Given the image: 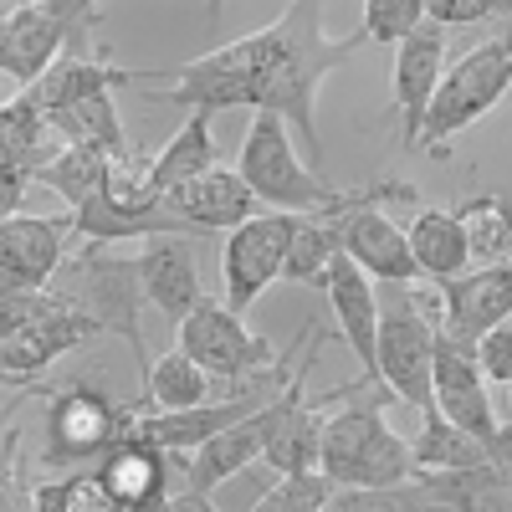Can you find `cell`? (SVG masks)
I'll use <instances>...</instances> for the list:
<instances>
[{
  "mask_svg": "<svg viewBox=\"0 0 512 512\" xmlns=\"http://www.w3.org/2000/svg\"><path fill=\"white\" fill-rule=\"evenodd\" d=\"M251 47H256V113H277L282 123H297L308 154L323 159L318 149V123H313V98L323 88V77L338 72L359 47H364V31L344 36V41H328L323 36V6L318 0H292L282 6V16L262 31H251Z\"/></svg>",
  "mask_w": 512,
  "mask_h": 512,
  "instance_id": "obj_1",
  "label": "cell"
},
{
  "mask_svg": "<svg viewBox=\"0 0 512 512\" xmlns=\"http://www.w3.org/2000/svg\"><path fill=\"white\" fill-rule=\"evenodd\" d=\"M236 175L246 180V190L256 195L262 210H282V216H333L344 221L354 210H369L379 200H415V185L405 180H369L359 190H338L328 185L313 164L297 159L292 134L277 113H256L241 154H236Z\"/></svg>",
  "mask_w": 512,
  "mask_h": 512,
  "instance_id": "obj_2",
  "label": "cell"
},
{
  "mask_svg": "<svg viewBox=\"0 0 512 512\" xmlns=\"http://www.w3.org/2000/svg\"><path fill=\"white\" fill-rule=\"evenodd\" d=\"M390 405H400L390 390H369L364 400H354L344 410L338 405L328 410L318 472L333 487H400V482H415L410 441L384 420Z\"/></svg>",
  "mask_w": 512,
  "mask_h": 512,
  "instance_id": "obj_3",
  "label": "cell"
},
{
  "mask_svg": "<svg viewBox=\"0 0 512 512\" xmlns=\"http://www.w3.org/2000/svg\"><path fill=\"white\" fill-rule=\"evenodd\" d=\"M98 338V323L77 313L62 292H0V384L11 390H36V379L57 359L88 349Z\"/></svg>",
  "mask_w": 512,
  "mask_h": 512,
  "instance_id": "obj_4",
  "label": "cell"
},
{
  "mask_svg": "<svg viewBox=\"0 0 512 512\" xmlns=\"http://www.w3.org/2000/svg\"><path fill=\"white\" fill-rule=\"evenodd\" d=\"M41 400H47V456H41V466H52V472L88 466V461L98 466L113 446L128 441V425L144 415L134 400L113 395L93 374L41 390Z\"/></svg>",
  "mask_w": 512,
  "mask_h": 512,
  "instance_id": "obj_5",
  "label": "cell"
},
{
  "mask_svg": "<svg viewBox=\"0 0 512 512\" xmlns=\"http://www.w3.org/2000/svg\"><path fill=\"white\" fill-rule=\"evenodd\" d=\"M52 292H62L77 313H88L98 323V333H118L134 349V374H139V405H144V379H149V354H144V328H139V308H144V287H139V262H123L98 246H77L62 272L52 277Z\"/></svg>",
  "mask_w": 512,
  "mask_h": 512,
  "instance_id": "obj_6",
  "label": "cell"
},
{
  "mask_svg": "<svg viewBox=\"0 0 512 512\" xmlns=\"http://www.w3.org/2000/svg\"><path fill=\"white\" fill-rule=\"evenodd\" d=\"M507 88H512V6H507V26L497 36H487L482 47H472V52H461L441 72L436 98H431V108H425L420 144L415 149L441 159L446 139H456L461 128H472L482 113H492Z\"/></svg>",
  "mask_w": 512,
  "mask_h": 512,
  "instance_id": "obj_7",
  "label": "cell"
},
{
  "mask_svg": "<svg viewBox=\"0 0 512 512\" xmlns=\"http://www.w3.org/2000/svg\"><path fill=\"white\" fill-rule=\"evenodd\" d=\"M98 21L103 6L93 0H21L0 16V72L31 88L57 57L77 52Z\"/></svg>",
  "mask_w": 512,
  "mask_h": 512,
  "instance_id": "obj_8",
  "label": "cell"
},
{
  "mask_svg": "<svg viewBox=\"0 0 512 512\" xmlns=\"http://www.w3.org/2000/svg\"><path fill=\"white\" fill-rule=\"evenodd\" d=\"M180 354L195 359L210 379H226V384H246L262 369L277 364L272 344L262 333H251L226 303L216 297H200L195 313L180 323Z\"/></svg>",
  "mask_w": 512,
  "mask_h": 512,
  "instance_id": "obj_9",
  "label": "cell"
},
{
  "mask_svg": "<svg viewBox=\"0 0 512 512\" xmlns=\"http://www.w3.org/2000/svg\"><path fill=\"white\" fill-rule=\"evenodd\" d=\"M292 231H297V216H282V210H262L251 216L246 226H236L226 236V251H221V277H226V308L241 318L246 308H256L282 267H287V246H292Z\"/></svg>",
  "mask_w": 512,
  "mask_h": 512,
  "instance_id": "obj_10",
  "label": "cell"
},
{
  "mask_svg": "<svg viewBox=\"0 0 512 512\" xmlns=\"http://www.w3.org/2000/svg\"><path fill=\"white\" fill-rule=\"evenodd\" d=\"M436 328L405 308L379 313V384L420 415L436 410Z\"/></svg>",
  "mask_w": 512,
  "mask_h": 512,
  "instance_id": "obj_11",
  "label": "cell"
},
{
  "mask_svg": "<svg viewBox=\"0 0 512 512\" xmlns=\"http://www.w3.org/2000/svg\"><path fill=\"white\" fill-rule=\"evenodd\" d=\"M436 410L466 431L472 441H492L497 436V410H492V395H487V374L477 364V344H466L456 333H436Z\"/></svg>",
  "mask_w": 512,
  "mask_h": 512,
  "instance_id": "obj_12",
  "label": "cell"
},
{
  "mask_svg": "<svg viewBox=\"0 0 512 512\" xmlns=\"http://www.w3.org/2000/svg\"><path fill=\"white\" fill-rule=\"evenodd\" d=\"M93 472L123 512H144V507L169 502L175 492H190V456H169V451H154L144 441L113 446Z\"/></svg>",
  "mask_w": 512,
  "mask_h": 512,
  "instance_id": "obj_13",
  "label": "cell"
},
{
  "mask_svg": "<svg viewBox=\"0 0 512 512\" xmlns=\"http://www.w3.org/2000/svg\"><path fill=\"white\" fill-rule=\"evenodd\" d=\"M72 216H11L0 221V292H41L67 262Z\"/></svg>",
  "mask_w": 512,
  "mask_h": 512,
  "instance_id": "obj_14",
  "label": "cell"
},
{
  "mask_svg": "<svg viewBox=\"0 0 512 512\" xmlns=\"http://www.w3.org/2000/svg\"><path fill=\"white\" fill-rule=\"evenodd\" d=\"M441 72H446V31L425 21L415 36H405L395 47V118H400L405 149L420 144V123L436 98Z\"/></svg>",
  "mask_w": 512,
  "mask_h": 512,
  "instance_id": "obj_15",
  "label": "cell"
},
{
  "mask_svg": "<svg viewBox=\"0 0 512 512\" xmlns=\"http://www.w3.org/2000/svg\"><path fill=\"white\" fill-rule=\"evenodd\" d=\"M164 210L175 221H185L190 231H236L251 216H262V205H256V195L246 190V180L226 164H216L210 175H200L180 190H169Z\"/></svg>",
  "mask_w": 512,
  "mask_h": 512,
  "instance_id": "obj_16",
  "label": "cell"
},
{
  "mask_svg": "<svg viewBox=\"0 0 512 512\" xmlns=\"http://www.w3.org/2000/svg\"><path fill=\"white\" fill-rule=\"evenodd\" d=\"M134 262H139V287H144L149 303L169 323H185L195 313V303L205 297L190 236H154V241H144V251L134 256Z\"/></svg>",
  "mask_w": 512,
  "mask_h": 512,
  "instance_id": "obj_17",
  "label": "cell"
},
{
  "mask_svg": "<svg viewBox=\"0 0 512 512\" xmlns=\"http://www.w3.org/2000/svg\"><path fill=\"white\" fill-rule=\"evenodd\" d=\"M323 292H328L338 333H344V344L354 349L364 379L379 384V297H374V282L349 262V256H338L323 277Z\"/></svg>",
  "mask_w": 512,
  "mask_h": 512,
  "instance_id": "obj_18",
  "label": "cell"
},
{
  "mask_svg": "<svg viewBox=\"0 0 512 512\" xmlns=\"http://www.w3.org/2000/svg\"><path fill=\"white\" fill-rule=\"evenodd\" d=\"M292 384V379H287ZM287 395V390H282ZM282 395L267 405V410H256V415H246L241 425H231V431H221L216 441H205L195 456H190V492H216L221 482H231V477H241L251 461H262V451H267V441H272V431H277V415H282Z\"/></svg>",
  "mask_w": 512,
  "mask_h": 512,
  "instance_id": "obj_19",
  "label": "cell"
},
{
  "mask_svg": "<svg viewBox=\"0 0 512 512\" xmlns=\"http://www.w3.org/2000/svg\"><path fill=\"white\" fill-rule=\"evenodd\" d=\"M338 236H344V256H349V262H354L369 282L379 277V282L405 287V282L420 277V272H415V256H410V236H405V226H395L379 205L344 216Z\"/></svg>",
  "mask_w": 512,
  "mask_h": 512,
  "instance_id": "obj_20",
  "label": "cell"
},
{
  "mask_svg": "<svg viewBox=\"0 0 512 512\" xmlns=\"http://www.w3.org/2000/svg\"><path fill=\"white\" fill-rule=\"evenodd\" d=\"M118 88H134V72L93 57L88 47H77V52L57 57V62L41 72L31 88H21V93H26L41 113H47V118H57V113L77 108V103H88V98H98V93H118Z\"/></svg>",
  "mask_w": 512,
  "mask_h": 512,
  "instance_id": "obj_21",
  "label": "cell"
},
{
  "mask_svg": "<svg viewBox=\"0 0 512 512\" xmlns=\"http://www.w3.org/2000/svg\"><path fill=\"white\" fill-rule=\"evenodd\" d=\"M507 318H512V256H502V262L472 277L446 282V333L477 344L482 333L502 328Z\"/></svg>",
  "mask_w": 512,
  "mask_h": 512,
  "instance_id": "obj_22",
  "label": "cell"
},
{
  "mask_svg": "<svg viewBox=\"0 0 512 512\" xmlns=\"http://www.w3.org/2000/svg\"><path fill=\"white\" fill-rule=\"evenodd\" d=\"M410 236V256H415V272H425L431 282H456L466 277V262H472V251H466V236L456 226L451 210H415V221L405 226Z\"/></svg>",
  "mask_w": 512,
  "mask_h": 512,
  "instance_id": "obj_23",
  "label": "cell"
},
{
  "mask_svg": "<svg viewBox=\"0 0 512 512\" xmlns=\"http://www.w3.org/2000/svg\"><path fill=\"white\" fill-rule=\"evenodd\" d=\"M216 164L221 159H216V139H210V113H190L180 134L169 139L159 154H149V185L159 195H169V190L210 175Z\"/></svg>",
  "mask_w": 512,
  "mask_h": 512,
  "instance_id": "obj_24",
  "label": "cell"
},
{
  "mask_svg": "<svg viewBox=\"0 0 512 512\" xmlns=\"http://www.w3.org/2000/svg\"><path fill=\"white\" fill-rule=\"evenodd\" d=\"M446 512H512V487L502 482V472L487 466H466V472H425L415 477Z\"/></svg>",
  "mask_w": 512,
  "mask_h": 512,
  "instance_id": "obj_25",
  "label": "cell"
},
{
  "mask_svg": "<svg viewBox=\"0 0 512 512\" xmlns=\"http://www.w3.org/2000/svg\"><path fill=\"white\" fill-rule=\"evenodd\" d=\"M410 456H415V477L425 472H466V466H487V446L472 441L466 431L441 415V410H425L420 415V436L410 441Z\"/></svg>",
  "mask_w": 512,
  "mask_h": 512,
  "instance_id": "obj_26",
  "label": "cell"
},
{
  "mask_svg": "<svg viewBox=\"0 0 512 512\" xmlns=\"http://www.w3.org/2000/svg\"><path fill=\"white\" fill-rule=\"evenodd\" d=\"M338 226H344V221H333V216H297L282 277L303 282V287H323L328 267L344 256V236H338Z\"/></svg>",
  "mask_w": 512,
  "mask_h": 512,
  "instance_id": "obj_27",
  "label": "cell"
},
{
  "mask_svg": "<svg viewBox=\"0 0 512 512\" xmlns=\"http://www.w3.org/2000/svg\"><path fill=\"white\" fill-rule=\"evenodd\" d=\"M52 128L62 134V144H77V149H98L108 159H128L134 149H128V134L118 123V108H113V93H98L88 103H77L67 113L52 118Z\"/></svg>",
  "mask_w": 512,
  "mask_h": 512,
  "instance_id": "obj_28",
  "label": "cell"
},
{
  "mask_svg": "<svg viewBox=\"0 0 512 512\" xmlns=\"http://www.w3.org/2000/svg\"><path fill=\"white\" fill-rule=\"evenodd\" d=\"M195 405H210V374L180 349L159 354L144 379V410H195Z\"/></svg>",
  "mask_w": 512,
  "mask_h": 512,
  "instance_id": "obj_29",
  "label": "cell"
},
{
  "mask_svg": "<svg viewBox=\"0 0 512 512\" xmlns=\"http://www.w3.org/2000/svg\"><path fill=\"white\" fill-rule=\"evenodd\" d=\"M461 236H466V251L482 256V262H502V251L512 246V200L507 195H472L461 210H451Z\"/></svg>",
  "mask_w": 512,
  "mask_h": 512,
  "instance_id": "obj_30",
  "label": "cell"
},
{
  "mask_svg": "<svg viewBox=\"0 0 512 512\" xmlns=\"http://www.w3.org/2000/svg\"><path fill=\"white\" fill-rule=\"evenodd\" d=\"M103 169H108V154H98V149H77V144H67L47 169H41V185H52L72 210H82L93 195H98V185H103Z\"/></svg>",
  "mask_w": 512,
  "mask_h": 512,
  "instance_id": "obj_31",
  "label": "cell"
},
{
  "mask_svg": "<svg viewBox=\"0 0 512 512\" xmlns=\"http://www.w3.org/2000/svg\"><path fill=\"white\" fill-rule=\"evenodd\" d=\"M323 512H446L420 482L400 487H333Z\"/></svg>",
  "mask_w": 512,
  "mask_h": 512,
  "instance_id": "obj_32",
  "label": "cell"
},
{
  "mask_svg": "<svg viewBox=\"0 0 512 512\" xmlns=\"http://www.w3.org/2000/svg\"><path fill=\"white\" fill-rule=\"evenodd\" d=\"M333 497V482L323 472H303V477H277L246 512H323Z\"/></svg>",
  "mask_w": 512,
  "mask_h": 512,
  "instance_id": "obj_33",
  "label": "cell"
},
{
  "mask_svg": "<svg viewBox=\"0 0 512 512\" xmlns=\"http://www.w3.org/2000/svg\"><path fill=\"white\" fill-rule=\"evenodd\" d=\"M420 26H425V0H369L359 21L364 41H379V47H400Z\"/></svg>",
  "mask_w": 512,
  "mask_h": 512,
  "instance_id": "obj_34",
  "label": "cell"
},
{
  "mask_svg": "<svg viewBox=\"0 0 512 512\" xmlns=\"http://www.w3.org/2000/svg\"><path fill=\"white\" fill-rule=\"evenodd\" d=\"M507 0H425V21L451 31V26H477V21H492L502 16Z\"/></svg>",
  "mask_w": 512,
  "mask_h": 512,
  "instance_id": "obj_35",
  "label": "cell"
},
{
  "mask_svg": "<svg viewBox=\"0 0 512 512\" xmlns=\"http://www.w3.org/2000/svg\"><path fill=\"white\" fill-rule=\"evenodd\" d=\"M477 364L487 374V384H502V390H512V323L492 328L477 338Z\"/></svg>",
  "mask_w": 512,
  "mask_h": 512,
  "instance_id": "obj_36",
  "label": "cell"
},
{
  "mask_svg": "<svg viewBox=\"0 0 512 512\" xmlns=\"http://www.w3.org/2000/svg\"><path fill=\"white\" fill-rule=\"evenodd\" d=\"M487 461L502 472V482L512 487V425H497V436L487 441Z\"/></svg>",
  "mask_w": 512,
  "mask_h": 512,
  "instance_id": "obj_37",
  "label": "cell"
},
{
  "mask_svg": "<svg viewBox=\"0 0 512 512\" xmlns=\"http://www.w3.org/2000/svg\"><path fill=\"white\" fill-rule=\"evenodd\" d=\"M21 200H26V180H0V221L21 216Z\"/></svg>",
  "mask_w": 512,
  "mask_h": 512,
  "instance_id": "obj_38",
  "label": "cell"
},
{
  "mask_svg": "<svg viewBox=\"0 0 512 512\" xmlns=\"http://www.w3.org/2000/svg\"><path fill=\"white\" fill-rule=\"evenodd\" d=\"M169 507H175V512H216V502H210L205 492H175Z\"/></svg>",
  "mask_w": 512,
  "mask_h": 512,
  "instance_id": "obj_39",
  "label": "cell"
},
{
  "mask_svg": "<svg viewBox=\"0 0 512 512\" xmlns=\"http://www.w3.org/2000/svg\"><path fill=\"white\" fill-rule=\"evenodd\" d=\"M0 180H26L21 169H16V159H11V149H6V139H0ZM31 185V180H26Z\"/></svg>",
  "mask_w": 512,
  "mask_h": 512,
  "instance_id": "obj_40",
  "label": "cell"
},
{
  "mask_svg": "<svg viewBox=\"0 0 512 512\" xmlns=\"http://www.w3.org/2000/svg\"><path fill=\"white\" fill-rule=\"evenodd\" d=\"M144 512H175V507H169V502H159V507H144Z\"/></svg>",
  "mask_w": 512,
  "mask_h": 512,
  "instance_id": "obj_41",
  "label": "cell"
},
{
  "mask_svg": "<svg viewBox=\"0 0 512 512\" xmlns=\"http://www.w3.org/2000/svg\"><path fill=\"white\" fill-rule=\"evenodd\" d=\"M507 410H512V390H507Z\"/></svg>",
  "mask_w": 512,
  "mask_h": 512,
  "instance_id": "obj_42",
  "label": "cell"
}]
</instances>
